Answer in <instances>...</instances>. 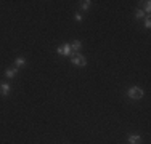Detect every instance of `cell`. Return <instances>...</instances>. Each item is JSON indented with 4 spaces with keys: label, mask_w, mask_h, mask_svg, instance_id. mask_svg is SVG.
Wrapping results in <instances>:
<instances>
[{
    "label": "cell",
    "mask_w": 151,
    "mask_h": 144,
    "mask_svg": "<svg viewBox=\"0 0 151 144\" xmlns=\"http://www.w3.org/2000/svg\"><path fill=\"white\" fill-rule=\"evenodd\" d=\"M69 46H71V51H73V53H79V50L82 48V42L81 40H74Z\"/></svg>",
    "instance_id": "8"
},
{
    "label": "cell",
    "mask_w": 151,
    "mask_h": 144,
    "mask_svg": "<svg viewBox=\"0 0 151 144\" xmlns=\"http://www.w3.org/2000/svg\"><path fill=\"white\" fill-rule=\"evenodd\" d=\"M145 27H146V29H150V27H151V19H150L148 16L145 18Z\"/></svg>",
    "instance_id": "12"
},
{
    "label": "cell",
    "mask_w": 151,
    "mask_h": 144,
    "mask_svg": "<svg viewBox=\"0 0 151 144\" xmlns=\"http://www.w3.org/2000/svg\"><path fill=\"white\" fill-rule=\"evenodd\" d=\"M16 75H18V69H16V67H10V69L5 71V77L6 78H15Z\"/></svg>",
    "instance_id": "6"
},
{
    "label": "cell",
    "mask_w": 151,
    "mask_h": 144,
    "mask_svg": "<svg viewBox=\"0 0 151 144\" xmlns=\"http://www.w3.org/2000/svg\"><path fill=\"white\" fill-rule=\"evenodd\" d=\"M26 63H27V61H26V58L18 56L16 59H15V67H16V69H19V67H24V66H26Z\"/></svg>",
    "instance_id": "7"
},
{
    "label": "cell",
    "mask_w": 151,
    "mask_h": 144,
    "mask_svg": "<svg viewBox=\"0 0 151 144\" xmlns=\"http://www.w3.org/2000/svg\"><path fill=\"white\" fill-rule=\"evenodd\" d=\"M127 143L129 144H142V136L137 135V133H132V135L127 136Z\"/></svg>",
    "instance_id": "5"
},
{
    "label": "cell",
    "mask_w": 151,
    "mask_h": 144,
    "mask_svg": "<svg viewBox=\"0 0 151 144\" xmlns=\"http://www.w3.org/2000/svg\"><path fill=\"white\" fill-rule=\"evenodd\" d=\"M127 96L130 99H142L143 96H145V91H143L140 86H130V88L127 90Z\"/></svg>",
    "instance_id": "2"
},
{
    "label": "cell",
    "mask_w": 151,
    "mask_h": 144,
    "mask_svg": "<svg viewBox=\"0 0 151 144\" xmlns=\"http://www.w3.org/2000/svg\"><path fill=\"white\" fill-rule=\"evenodd\" d=\"M143 3H145V13H150L151 11V2L146 0V2H143Z\"/></svg>",
    "instance_id": "11"
},
{
    "label": "cell",
    "mask_w": 151,
    "mask_h": 144,
    "mask_svg": "<svg viewBox=\"0 0 151 144\" xmlns=\"http://www.w3.org/2000/svg\"><path fill=\"white\" fill-rule=\"evenodd\" d=\"M143 18H146V13L143 11V10H137L135 11V19H143Z\"/></svg>",
    "instance_id": "10"
},
{
    "label": "cell",
    "mask_w": 151,
    "mask_h": 144,
    "mask_svg": "<svg viewBox=\"0 0 151 144\" xmlns=\"http://www.w3.org/2000/svg\"><path fill=\"white\" fill-rule=\"evenodd\" d=\"M10 91H12V85H10V82H0V95L8 96Z\"/></svg>",
    "instance_id": "4"
},
{
    "label": "cell",
    "mask_w": 151,
    "mask_h": 144,
    "mask_svg": "<svg viewBox=\"0 0 151 144\" xmlns=\"http://www.w3.org/2000/svg\"><path fill=\"white\" fill-rule=\"evenodd\" d=\"M90 6H92V2H90V0H84V2H81V8L84 10V11L90 10Z\"/></svg>",
    "instance_id": "9"
},
{
    "label": "cell",
    "mask_w": 151,
    "mask_h": 144,
    "mask_svg": "<svg viewBox=\"0 0 151 144\" xmlns=\"http://www.w3.org/2000/svg\"><path fill=\"white\" fill-rule=\"evenodd\" d=\"M71 64H74V66H77V67H85L87 66V58L84 55H81V53H73V56H71Z\"/></svg>",
    "instance_id": "1"
},
{
    "label": "cell",
    "mask_w": 151,
    "mask_h": 144,
    "mask_svg": "<svg viewBox=\"0 0 151 144\" xmlns=\"http://www.w3.org/2000/svg\"><path fill=\"white\" fill-rule=\"evenodd\" d=\"M74 19L77 21V23H81V21H82V14H81V13H76V14H74Z\"/></svg>",
    "instance_id": "13"
},
{
    "label": "cell",
    "mask_w": 151,
    "mask_h": 144,
    "mask_svg": "<svg viewBox=\"0 0 151 144\" xmlns=\"http://www.w3.org/2000/svg\"><path fill=\"white\" fill-rule=\"evenodd\" d=\"M56 53H58L60 56H73V51H71L69 43H63V45H60L58 48H56Z\"/></svg>",
    "instance_id": "3"
}]
</instances>
